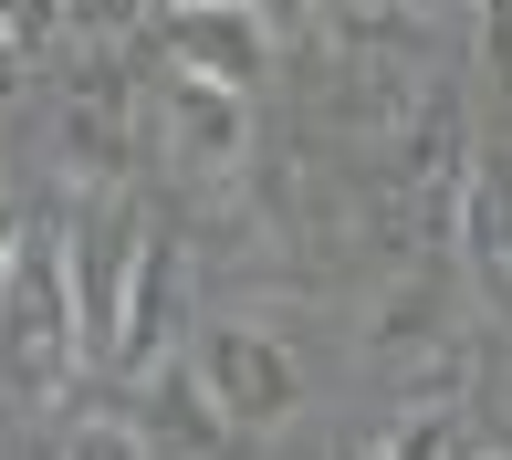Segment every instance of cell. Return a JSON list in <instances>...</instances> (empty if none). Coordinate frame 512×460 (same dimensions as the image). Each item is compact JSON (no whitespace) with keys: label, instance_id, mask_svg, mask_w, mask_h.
<instances>
[{"label":"cell","instance_id":"cell-1","mask_svg":"<svg viewBox=\"0 0 512 460\" xmlns=\"http://www.w3.org/2000/svg\"><path fill=\"white\" fill-rule=\"evenodd\" d=\"M84 366V314H74V262L63 230H21V251L0 262V377L21 398H63Z\"/></svg>","mask_w":512,"mask_h":460},{"label":"cell","instance_id":"cell-2","mask_svg":"<svg viewBox=\"0 0 512 460\" xmlns=\"http://www.w3.org/2000/svg\"><path fill=\"white\" fill-rule=\"evenodd\" d=\"M387 189H377V220H387V241H408V251H429V241H450V220H460V189H471V157H460V115L450 105H418L408 115V136H387Z\"/></svg>","mask_w":512,"mask_h":460},{"label":"cell","instance_id":"cell-3","mask_svg":"<svg viewBox=\"0 0 512 460\" xmlns=\"http://www.w3.org/2000/svg\"><path fill=\"white\" fill-rule=\"evenodd\" d=\"M189 377H199V398L230 419V440H241V429H283L293 408H304V366H293V345L262 335V325H209L199 356H189Z\"/></svg>","mask_w":512,"mask_h":460},{"label":"cell","instance_id":"cell-4","mask_svg":"<svg viewBox=\"0 0 512 460\" xmlns=\"http://www.w3.org/2000/svg\"><path fill=\"white\" fill-rule=\"evenodd\" d=\"M136 147H147V84L95 42V53L63 74V168L115 189V178L136 168Z\"/></svg>","mask_w":512,"mask_h":460},{"label":"cell","instance_id":"cell-5","mask_svg":"<svg viewBox=\"0 0 512 460\" xmlns=\"http://www.w3.org/2000/svg\"><path fill=\"white\" fill-rule=\"evenodd\" d=\"M157 42H168L178 74L251 95L262 63H272V11L262 0H157Z\"/></svg>","mask_w":512,"mask_h":460},{"label":"cell","instance_id":"cell-6","mask_svg":"<svg viewBox=\"0 0 512 460\" xmlns=\"http://www.w3.org/2000/svg\"><path fill=\"white\" fill-rule=\"evenodd\" d=\"M178 314H189V262H178L168 241H136V272H126V304H115V335H105V377L147 387L157 366H178Z\"/></svg>","mask_w":512,"mask_h":460},{"label":"cell","instance_id":"cell-7","mask_svg":"<svg viewBox=\"0 0 512 460\" xmlns=\"http://www.w3.org/2000/svg\"><path fill=\"white\" fill-rule=\"evenodd\" d=\"M147 126L168 136V157H189V168H230V157L251 147V95H230V84H199V74H157L147 84Z\"/></svg>","mask_w":512,"mask_h":460},{"label":"cell","instance_id":"cell-8","mask_svg":"<svg viewBox=\"0 0 512 460\" xmlns=\"http://www.w3.org/2000/svg\"><path fill=\"white\" fill-rule=\"evenodd\" d=\"M335 63H408L418 53V0H314Z\"/></svg>","mask_w":512,"mask_h":460},{"label":"cell","instance_id":"cell-9","mask_svg":"<svg viewBox=\"0 0 512 460\" xmlns=\"http://www.w3.org/2000/svg\"><path fill=\"white\" fill-rule=\"evenodd\" d=\"M460 251H471V272L481 283H512V178H481L471 168V189H460Z\"/></svg>","mask_w":512,"mask_h":460},{"label":"cell","instance_id":"cell-10","mask_svg":"<svg viewBox=\"0 0 512 460\" xmlns=\"http://www.w3.org/2000/svg\"><path fill=\"white\" fill-rule=\"evenodd\" d=\"M366 460H471L460 450V408H398Z\"/></svg>","mask_w":512,"mask_h":460},{"label":"cell","instance_id":"cell-11","mask_svg":"<svg viewBox=\"0 0 512 460\" xmlns=\"http://www.w3.org/2000/svg\"><path fill=\"white\" fill-rule=\"evenodd\" d=\"M136 21H157V0H63V32L84 42H126Z\"/></svg>","mask_w":512,"mask_h":460},{"label":"cell","instance_id":"cell-12","mask_svg":"<svg viewBox=\"0 0 512 460\" xmlns=\"http://www.w3.org/2000/svg\"><path fill=\"white\" fill-rule=\"evenodd\" d=\"M63 460H157V450H147L136 419H84L74 440H63Z\"/></svg>","mask_w":512,"mask_h":460},{"label":"cell","instance_id":"cell-13","mask_svg":"<svg viewBox=\"0 0 512 460\" xmlns=\"http://www.w3.org/2000/svg\"><path fill=\"white\" fill-rule=\"evenodd\" d=\"M53 32H63V0H0V42H11L21 63H32Z\"/></svg>","mask_w":512,"mask_h":460},{"label":"cell","instance_id":"cell-14","mask_svg":"<svg viewBox=\"0 0 512 460\" xmlns=\"http://www.w3.org/2000/svg\"><path fill=\"white\" fill-rule=\"evenodd\" d=\"M481 63L512 74V0H481Z\"/></svg>","mask_w":512,"mask_h":460},{"label":"cell","instance_id":"cell-15","mask_svg":"<svg viewBox=\"0 0 512 460\" xmlns=\"http://www.w3.org/2000/svg\"><path fill=\"white\" fill-rule=\"evenodd\" d=\"M21 230H32V220H21L11 199H0V262H11V251H21Z\"/></svg>","mask_w":512,"mask_h":460},{"label":"cell","instance_id":"cell-16","mask_svg":"<svg viewBox=\"0 0 512 460\" xmlns=\"http://www.w3.org/2000/svg\"><path fill=\"white\" fill-rule=\"evenodd\" d=\"M418 11H481V0H418Z\"/></svg>","mask_w":512,"mask_h":460},{"label":"cell","instance_id":"cell-17","mask_svg":"<svg viewBox=\"0 0 512 460\" xmlns=\"http://www.w3.org/2000/svg\"><path fill=\"white\" fill-rule=\"evenodd\" d=\"M492 460H502V450H492Z\"/></svg>","mask_w":512,"mask_h":460}]
</instances>
